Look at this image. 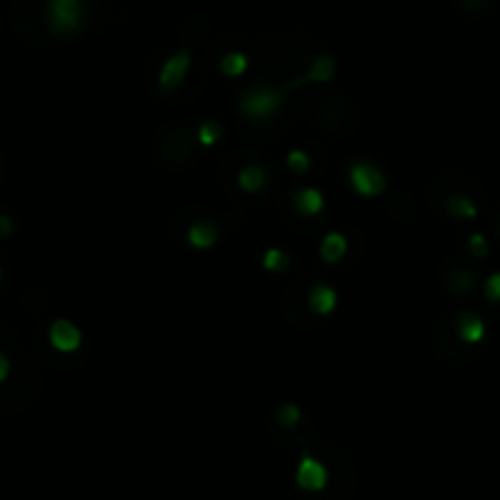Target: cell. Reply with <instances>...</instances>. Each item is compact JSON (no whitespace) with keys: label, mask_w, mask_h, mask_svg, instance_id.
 Instances as JSON below:
<instances>
[{"label":"cell","mask_w":500,"mask_h":500,"mask_svg":"<svg viewBox=\"0 0 500 500\" xmlns=\"http://www.w3.org/2000/svg\"><path fill=\"white\" fill-rule=\"evenodd\" d=\"M264 181V176H262V171L259 168H247L245 173H242V184L247 186V188H256V186L262 184Z\"/></svg>","instance_id":"obj_10"},{"label":"cell","mask_w":500,"mask_h":500,"mask_svg":"<svg viewBox=\"0 0 500 500\" xmlns=\"http://www.w3.org/2000/svg\"><path fill=\"white\" fill-rule=\"evenodd\" d=\"M310 300L317 312H329L334 308V293L329 288H315Z\"/></svg>","instance_id":"obj_6"},{"label":"cell","mask_w":500,"mask_h":500,"mask_svg":"<svg viewBox=\"0 0 500 500\" xmlns=\"http://www.w3.org/2000/svg\"><path fill=\"white\" fill-rule=\"evenodd\" d=\"M300 200L305 203V208H303V210L315 212V210H320V208H323V198L317 195V190H303V193H300Z\"/></svg>","instance_id":"obj_9"},{"label":"cell","mask_w":500,"mask_h":500,"mask_svg":"<svg viewBox=\"0 0 500 500\" xmlns=\"http://www.w3.org/2000/svg\"><path fill=\"white\" fill-rule=\"evenodd\" d=\"M49 339L59 351H73L78 347V342H81V334H78V329L71 323L59 320V323L51 325Z\"/></svg>","instance_id":"obj_3"},{"label":"cell","mask_w":500,"mask_h":500,"mask_svg":"<svg viewBox=\"0 0 500 500\" xmlns=\"http://www.w3.org/2000/svg\"><path fill=\"white\" fill-rule=\"evenodd\" d=\"M0 234H10V220L0 217Z\"/></svg>","instance_id":"obj_13"},{"label":"cell","mask_w":500,"mask_h":500,"mask_svg":"<svg viewBox=\"0 0 500 500\" xmlns=\"http://www.w3.org/2000/svg\"><path fill=\"white\" fill-rule=\"evenodd\" d=\"M325 259H329V262H334V259H339V256L345 254V239L339 237V234H329L327 239H325Z\"/></svg>","instance_id":"obj_7"},{"label":"cell","mask_w":500,"mask_h":500,"mask_svg":"<svg viewBox=\"0 0 500 500\" xmlns=\"http://www.w3.org/2000/svg\"><path fill=\"white\" fill-rule=\"evenodd\" d=\"M351 181H354V186L362 190L364 195H373L384 188V176H381L373 166H368V164H356V166L351 168Z\"/></svg>","instance_id":"obj_2"},{"label":"cell","mask_w":500,"mask_h":500,"mask_svg":"<svg viewBox=\"0 0 500 500\" xmlns=\"http://www.w3.org/2000/svg\"><path fill=\"white\" fill-rule=\"evenodd\" d=\"M81 17H84V3L81 0H51L49 3V20L62 32L76 29Z\"/></svg>","instance_id":"obj_1"},{"label":"cell","mask_w":500,"mask_h":500,"mask_svg":"<svg viewBox=\"0 0 500 500\" xmlns=\"http://www.w3.org/2000/svg\"><path fill=\"white\" fill-rule=\"evenodd\" d=\"M215 139H217V127H212V125L203 127V142H205V145H210V142H215Z\"/></svg>","instance_id":"obj_11"},{"label":"cell","mask_w":500,"mask_h":500,"mask_svg":"<svg viewBox=\"0 0 500 500\" xmlns=\"http://www.w3.org/2000/svg\"><path fill=\"white\" fill-rule=\"evenodd\" d=\"M220 66H223V71L229 73V76H237V73H242L247 68V59H245V54H227Z\"/></svg>","instance_id":"obj_8"},{"label":"cell","mask_w":500,"mask_h":500,"mask_svg":"<svg viewBox=\"0 0 500 500\" xmlns=\"http://www.w3.org/2000/svg\"><path fill=\"white\" fill-rule=\"evenodd\" d=\"M188 64H190V56L186 54V51H181V54H173L171 59L164 64V68H162V84L166 86V88L181 84L184 73L188 71Z\"/></svg>","instance_id":"obj_4"},{"label":"cell","mask_w":500,"mask_h":500,"mask_svg":"<svg viewBox=\"0 0 500 500\" xmlns=\"http://www.w3.org/2000/svg\"><path fill=\"white\" fill-rule=\"evenodd\" d=\"M325 478H327V473H325V468L320 466L317 462H312V459H305V462L300 464V468H298V484L303 486V488L320 490L325 486Z\"/></svg>","instance_id":"obj_5"},{"label":"cell","mask_w":500,"mask_h":500,"mask_svg":"<svg viewBox=\"0 0 500 500\" xmlns=\"http://www.w3.org/2000/svg\"><path fill=\"white\" fill-rule=\"evenodd\" d=\"M8 373H10V364H8V359L3 354H0V384L8 378Z\"/></svg>","instance_id":"obj_12"}]
</instances>
